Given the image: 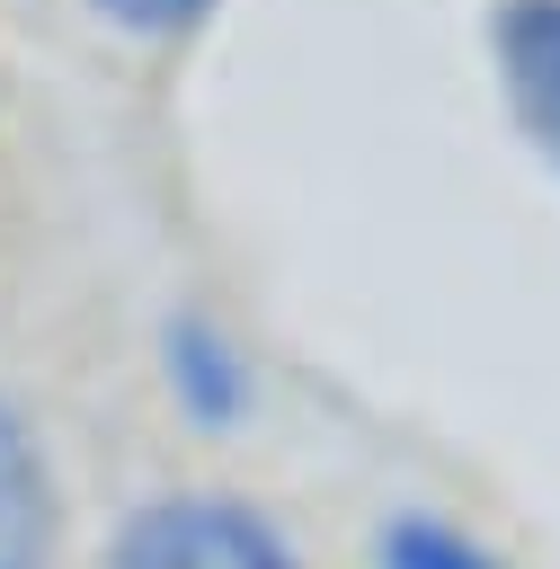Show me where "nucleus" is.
I'll use <instances>...</instances> for the list:
<instances>
[{
	"mask_svg": "<svg viewBox=\"0 0 560 569\" xmlns=\"http://www.w3.org/2000/svg\"><path fill=\"white\" fill-rule=\"evenodd\" d=\"M160 373H169V391H178V409H187L196 427H240V409H249V365H240V347H231L213 320L178 311V320L160 329Z\"/></svg>",
	"mask_w": 560,
	"mask_h": 569,
	"instance_id": "nucleus-4",
	"label": "nucleus"
},
{
	"mask_svg": "<svg viewBox=\"0 0 560 569\" xmlns=\"http://www.w3.org/2000/svg\"><path fill=\"white\" fill-rule=\"evenodd\" d=\"M489 44H498V80H507L516 124L560 169V0H507Z\"/></svg>",
	"mask_w": 560,
	"mask_h": 569,
	"instance_id": "nucleus-2",
	"label": "nucleus"
},
{
	"mask_svg": "<svg viewBox=\"0 0 560 569\" xmlns=\"http://www.w3.org/2000/svg\"><path fill=\"white\" fill-rule=\"evenodd\" d=\"M53 525H62L53 462L18 418V400H0V569H53Z\"/></svg>",
	"mask_w": 560,
	"mask_h": 569,
	"instance_id": "nucleus-3",
	"label": "nucleus"
},
{
	"mask_svg": "<svg viewBox=\"0 0 560 569\" xmlns=\"http://www.w3.org/2000/svg\"><path fill=\"white\" fill-rule=\"evenodd\" d=\"M107 27H124V36H187L213 0H89Z\"/></svg>",
	"mask_w": 560,
	"mask_h": 569,
	"instance_id": "nucleus-6",
	"label": "nucleus"
},
{
	"mask_svg": "<svg viewBox=\"0 0 560 569\" xmlns=\"http://www.w3.org/2000/svg\"><path fill=\"white\" fill-rule=\"evenodd\" d=\"M107 569H302V551L249 498L169 489V498H142L107 533Z\"/></svg>",
	"mask_w": 560,
	"mask_h": 569,
	"instance_id": "nucleus-1",
	"label": "nucleus"
},
{
	"mask_svg": "<svg viewBox=\"0 0 560 569\" xmlns=\"http://www.w3.org/2000/svg\"><path fill=\"white\" fill-rule=\"evenodd\" d=\"M373 569H507V560L444 516H391L373 542Z\"/></svg>",
	"mask_w": 560,
	"mask_h": 569,
	"instance_id": "nucleus-5",
	"label": "nucleus"
}]
</instances>
